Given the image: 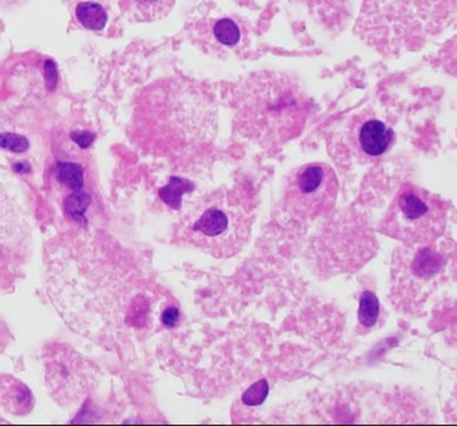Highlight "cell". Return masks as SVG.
I'll list each match as a JSON object with an SVG mask.
<instances>
[{"mask_svg": "<svg viewBox=\"0 0 457 426\" xmlns=\"http://www.w3.org/2000/svg\"><path fill=\"white\" fill-rule=\"evenodd\" d=\"M456 0H365L355 31L381 54L417 50L454 21Z\"/></svg>", "mask_w": 457, "mask_h": 426, "instance_id": "6da1fadb", "label": "cell"}, {"mask_svg": "<svg viewBox=\"0 0 457 426\" xmlns=\"http://www.w3.org/2000/svg\"><path fill=\"white\" fill-rule=\"evenodd\" d=\"M251 235V216L231 193L205 196L192 209L184 225L189 243L205 254L226 259L242 251Z\"/></svg>", "mask_w": 457, "mask_h": 426, "instance_id": "7a4b0ae2", "label": "cell"}, {"mask_svg": "<svg viewBox=\"0 0 457 426\" xmlns=\"http://www.w3.org/2000/svg\"><path fill=\"white\" fill-rule=\"evenodd\" d=\"M239 117L245 125L272 134L293 133L306 117V99L302 91L277 74H259L239 90Z\"/></svg>", "mask_w": 457, "mask_h": 426, "instance_id": "3957f363", "label": "cell"}, {"mask_svg": "<svg viewBox=\"0 0 457 426\" xmlns=\"http://www.w3.org/2000/svg\"><path fill=\"white\" fill-rule=\"evenodd\" d=\"M448 205L438 196L413 184L401 185L381 221L385 235L408 246L430 244L446 228Z\"/></svg>", "mask_w": 457, "mask_h": 426, "instance_id": "277c9868", "label": "cell"}, {"mask_svg": "<svg viewBox=\"0 0 457 426\" xmlns=\"http://www.w3.org/2000/svg\"><path fill=\"white\" fill-rule=\"evenodd\" d=\"M453 254V244L436 246V241L401 249L392 268L393 287L398 299L405 305L427 299L445 278Z\"/></svg>", "mask_w": 457, "mask_h": 426, "instance_id": "5b68a950", "label": "cell"}, {"mask_svg": "<svg viewBox=\"0 0 457 426\" xmlns=\"http://www.w3.org/2000/svg\"><path fill=\"white\" fill-rule=\"evenodd\" d=\"M339 182L326 163H307L296 169L286 188V208L298 219H315L328 213L337 201Z\"/></svg>", "mask_w": 457, "mask_h": 426, "instance_id": "8992f818", "label": "cell"}, {"mask_svg": "<svg viewBox=\"0 0 457 426\" xmlns=\"http://www.w3.org/2000/svg\"><path fill=\"white\" fill-rule=\"evenodd\" d=\"M194 32L200 46L216 54L239 50L248 40L242 21L210 5L194 21Z\"/></svg>", "mask_w": 457, "mask_h": 426, "instance_id": "52a82bcc", "label": "cell"}, {"mask_svg": "<svg viewBox=\"0 0 457 426\" xmlns=\"http://www.w3.org/2000/svg\"><path fill=\"white\" fill-rule=\"evenodd\" d=\"M26 230L12 201L0 188V279L12 275L22 262Z\"/></svg>", "mask_w": 457, "mask_h": 426, "instance_id": "ba28073f", "label": "cell"}, {"mask_svg": "<svg viewBox=\"0 0 457 426\" xmlns=\"http://www.w3.org/2000/svg\"><path fill=\"white\" fill-rule=\"evenodd\" d=\"M393 142V130L378 120H369L358 131V146L365 155L377 157L389 149Z\"/></svg>", "mask_w": 457, "mask_h": 426, "instance_id": "9c48e42d", "label": "cell"}, {"mask_svg": "<svg viewBox=\"0 0 457 426\" xmlns=\"http://www.w3.org/2000/svg\"><path fill=\"white\" fill-rule=\"evenodd\" d=\"M125 10L137 21H154L172 11L176 0H124Z\"/></svg>", "mask_w": 457, "mask_h": 426, "instance_id": "30bf717a", "label": "cell"}, {"mask_svg": "<svg viewBox=\"0 0 457 426\" xmlns=\"http://www.w3.org/2000/svg\"><path fill=\"white\" fill-rule=\"evenodd\" d=\"M76 16L79 23L87 29L98 31L108 23V13L103 5L95 2H82L77 5Z\"/></svg>", "mask_w": 457, "mask_h": 426, "instance_id": "8fae6325", "label": "cell"}, {"mask_svg": "<svg viewBox=\"0 0 457 426\" xmlns=\"http://www.w3.org/2000/svg\"><path fill=\"white\" fill-rule=\"evenodd\" d=\"M379 302L376 294L371 291H363L360 297L358 308V322L365 329H370L378 321Z\"/></svg>", "mask_w": 457, "mask_h": 426, "instance_id": "7c38bea8", "label": "cell"}, {"mask_svg": "<svg viewBox=\"0 0 457 426\" xmlns=\"http://www.w3.org/2000/svg\"><path fill=\"white\" fill-rule=\"evenodd\" d=\"M192 189H194V184L188 180L172 177L170 184L160 189V196L168 205L179 209L181 206V198H183L184 193L191 192Z\"/></svg>", "mask_w": 457, "mask_h": 426, "instance_id": "4fadbf2b", "label": "cell"}, {"mask_svg": "<svg viewBox=\"0 0 457 426\" xmlns=\"http://www.w3.org/2000/svg\"><path fill=\"white\" fill-rule=\"evenodd\" d=\"M58 173L60 179L65 182L71 189H81L84 185V171L81 166L73 163H58Z\"/></svg>", "mask_w": 457, "mask_h": 426, "instance_id": "5bb4252c", "label": "cell"}, {"mask_svg": "<svg viewBox=\"0 0 457 426\" xmlns=\"http://www.w3.org/2000/svg\"><path fill=\"white\" fill-rule=\"evenodd\" d=\"M269 391L270 388L267 380H259L258 382L251 385L250 388L243 393V404L247 405V406H259V405L266 401Z\"/></svg>", "mask_w": 457, "mask_h": 426, "instance_id": "9a60e30c", "label": "cell"}, {"mask_svg": "<svg viewBox=\"0 0 457 426\" xmlns=\"http://www.w3.org/2000/svg\"><path fill=\"white\" fill-rule=\"evenodd\" d=\"M87 205H89V196L85 193H74L66 198V209L76 219H84Z\"/></svg>", "mask_w": 457, "mask_h": 426, "instance_id": "2e32d148", "label": "cell"}, {"mask_svg": "<svg viewBox=\"0 0 457 426\" xmlns=\"http://www.w3.org/2000/svg\"><path fill=\"white\" fill-rule=\"evenodd\" d=\"M30 144L26 137L20 134L2 133L0 134V147L12 150L15 153H23L29 149Z\"/></svg>", "mask_w": 457, "mask_h": 426, "instance_id": "e0dca14e", "label": "cell"}, {"mask_svg": "<svg viewBox=\"0 0 457 426\" xmlns=\"http://www.w3.org/2000/svg\"><path fill=\"white\" fill-rule=\"evenodd\" d=\"M179 318H180V311L178 308L170 307L162 313V321L165 326L173 327L178 323Z\"/></svg>", "mask_w": 457, "mask_h": 426, "instance_id": "ac0fdd59", "label": "cell"}, {"mask_svg": "<svg viewBox=\"0 0 457 426\" xmlns=\"http://www.w3.org/2000/svg\"><path fill=\"white\" fill-rule=\"evenodd\" d=\"M71 137L81 147L89 146L90 142L95 139V134L87 133V131H77V133L71 134Z\"/></svg>", "mask_w": 457, "mask_h": 426, "instance_id": "d6986e66", "label": "cell"}, {"mask_svg": "<svg viewBox=\"0 0 457 426\" xmlns=\"http://www.w3.org/2000/svg\"><path fill=\"white\" fill-rule=\"evenodd\" d=\"M20 2H22V0H0V5H12Z\"/></svg>", "mask_w": 457, "mask_h": 426, "instance_id": "ffe728a7", "label": "cell"}]
</instances>
